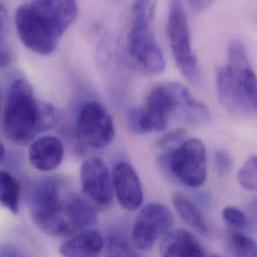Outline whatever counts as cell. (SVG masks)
I'll use <instances>...</instances> for the list:
<instances>
[{
    "label": "cell",
    "mask_w": 257,
    "mask_h": 257,
    "mask_svg": "<svg viewBox=\"0 0 257 257\" xmlns=\"http://www.w3.org/2000/svg\"><path fill=\"white\" fill-rule=\"evenodd\" d=\"M78 14L71 0H36L21 4L15 13V25L22 43L30 50L51 54Z\"/></svg>",
    "instance_id": "cell-1"
},
{
    "label": "cell",
    "mask_w": 257,
    "mask_h": 257,
    "mask_svg": "<svg viewBox=\"0 0 257 257\" xmlns=\"http://www.w3.org/2000/svg\"><path fill=\"white\" fill-rule=\"evenodd\" d=\"M54 122V109L38 101L24 78L9 86L3 108V131L12 142L24 144Z\"/></svg>",
    "instance_id": "cell-2"
},
{
    "label": "cell",
    "mask_w": 257,
    "mask_h": 257,
    "mask_svg": "<svg viewBox=\"0 0 257 257\" xmlns=\"http://www.w3.org/2000/svg\"><path fill=\"white\" fill-rule=\"evenodd\" d=\"M93 206L74 192L64 191L54 204L33 219L35 224L51 236H72L95 223Z\"/></svg>",
    "instance_id": "cell-3"
},
{
    "label": "cell",
    "mask_w": 257,
    "mask_h": 257,
    "mask_svg": "<svg viewBox=\"0 0 257 257\" xmlns=\"http://www.w3.org/2000/svg\"><path fill=\"white\" fill-rule=\"evenodd\" d=\"M173 176L190 188L201 186L207 176V155L204 143L191 138L161 158Z\"/></svg>",
    "instance_id": "cell-4"
},
{
    "label": "cell",
    "mask_w": 257,
    "mask_h": 257,
    "mask_svg": "<svg viewBox=\"0 0 257 257\" xmlns=\"http://www.w3.org/2000/svg\"><path fill=\"white\" fill-rule=\"evenodd\" d=\"M167 35L179 71L189 81L197 82L200 77L199 64L192 50L188 20L182 4L178 1L169 3Z\"/></svg>",
    "instance_id": "cell-5"
},
{
    "label": "cell",
    "mask_w": 257,
    "mask_h": 257,
    "mask_svg": "<svg viewBox=\"0 0 257 257\" xmlns=\"http://www.w3.org/2000/svg\"><path fill=\"white\" fill-rule=\"evenodd\" d=\"M150 21H131L127 34L129 55L148 74L161 73L165 68L163 52L155 39Z\"/></svg>",
    "instance_id": "cell-6"
},
{
    "label": "cell",
    "mask_w": 257,
    "mask_h": 257,
    "mask_svg": "<svg viewBox=\"0 0 257 257\" xmlns=\"http://www.w3.org/2000/svg\"><path fill=\"white\" fill-rule=\"evenodd\" d=\"M174 223L172 212L161 203H149L136 216L132 227V241L140 250H149Z\"/></svg>",
    "instance_id": "cell-7"
},
{
    "label": "cell",
    "mask_w": 257,
    "mask_h": 257,
    "mask_svg": "<svg viewBox=\"0 0 257 257\" xmlns=\"http://www.w3.org/2000/svg\"><path fill=\"white\" fill-rule=\"evenodd\" d=\"M76 133L79 140L86 146L106 147L114 138L113 119L102 104L96 101L88 102L79 111Z\"/></svg>",
    "instance_id": "cell-8"
},
{
    "label": "cell",
    "mask_w": 257,
    "mask_h": 257,
    "mask_svg": "<svg viewBox=\"0 0 257 257\" xmlns=\"http://www.w3.org/2000/svg\"><path fill=\"white\" fill-rule=\"evenodd\" d=\"M80 180L84 193L96 204L108 206L113 200V180L102 159L90 157L80 169Z\"/></svg>",
    "instance_id": "cell-9"
},
{
    "label": "cell",
    "mask_w": 257,
    "mask_h": 257,
    "mask_svg": "<svg viewBox=\"0 0 257 257\" xmlns=\"http://www.w3.org/2000/svg\"><path fill=\"white\" fill-rule=\"evenodd\" d=\"M172 107V117L191 125L201 126L210 121L208 107L196 99L190 91L178 82L165 83Z\"/></svg>",
    "instance_id": "cell-10"
},
{
    "label": "cell",
    "mask_w": 257,
    "mask_h": 257,
    "mask_svg": "<svg viewBox=\"0 0 257 257\" xmlns=\"http://www.w3.org/2000/svg\"><path fill=\"white\" fill-rule=\"evenodd\" d=\"M225 68L241 87L252 109L257 111V76L241 41L236 39L230 41Z\"/></svg>",
    "instance_id": "cell-11"
},
{
    "label": "cell",
    "mask_w": 257,
    "mask_h": 257,
    "mask_svg": "<svg viewBox=\"0 0 257 257\" xmlns=\"http://www.w3.org/2000/svg\"><path fill=\"white\" fill-rule=\"evenodd\" d=\"M112 180L116 198L124 209L134 211L142 205V185L135 169L130 163L119 162L115 164Z\"/></svg>",
    "instance_id": "cell-12"
},
{
    "label": "cell",
    "mask_w": 257,
    "mask_h": 257,
    "mask_svg": "<svg viewBox=\"0 0 257 257\" xmlns=\"http://www.w3.org/2000/svg\"><path fill=\"white\" fill-rule=\"evenodd\" d=\"M63 180L48 176L35 180L26 193V203L32 219L45 212L64 192Z\"/></svg>",
    "instance_id": "cell-13"
},
{
    "label": "cell",
    "mask_w": 257,
    "mask_h": 257,
    "mask_svg": "<svg viewBox=\"0 0 257 257\" xmlns=\"http://www.w3.org/2000/svg\"><path fill=\"white\" fill-rule=\"evenodd\" d=\"M216 88L220 103L229 113L241 116L253 110L241 87L225 67L216 72Z\"/></svg>",
    "instance_id": "cell-14"
},
{
    "label": "cell",
    "mask_w": 257,
    "mask_h": 257,
    "mask_svg": "<svg viewBox=\"0 0 257 257\" xmlns=\"http://www.w3.org/2000/svg\"><path fill=\"white\" fill-rule=\"evenodd\" d=\"M64 155L63 144L55 136L46 135L36 139L29 147L30 163L43 172L56 169L62 162Z\"/></svg>",
    "instance_id": "cell-15"
},
{
    "label": "cell",
    "mask_w": 257,
    "mask_h": 257,
    "mask_svg": "<svg viewBox=\"0 0 257 257\" xmlns=\"http://www.w3.org/2000/svg\"><path fill=\"white\" fill-rule=\"evenodd\" d=\"M161 257H206L193 234L185 229L169 230L159 242Z\"/></svg>",
    "instance_id": "cell-16"
},
{
    "label": "cell",
    "mask_w": 257,
    "mask_h": 257,
    "mask_svg": "<svg viewBox=\"0 0 257 257\" xmlns=\"http://www.w3.org/2000/svg\"><path fill=\"white\" fill-rule=\"evenodd\" d=\"M104 246L101 233L95 229H84L64 241L59 247L62 257H99Z\"/></svg>",
    "instance_id": "cell-17"
},
{
    "label": "cell",
    "mask_w": 257,
    "mask_h": 257,
    "mask_svg": "<svg viewBox=\"0 0 257 257\" xmlns=\"http://www.w3.org/2000/svg\"><path fill=\"white\" fill-rule=\"evenodd\" d=\"M173 205L179 216L192 228L201 234L208 233L207 222L198 206L184 194L177 192L172 197Z\"/></svg>",
    "instance_id": "cell-18"
},
{
    "label": "cell",
    "mask_w": 257,
    "mask_h": 257,
    "mask_svg": "<svg viewBox=\"0 0 257 257\" xmlns=\"http://www.w3.org/2000/svg\"><path fill=\"white\" fill-rule=\"evenodd\" d=\"M19 196L20 185L17 179L9 172L1 171L0 200L2 205L12 213H17L19 208Z\"/></svg>",
    "instance_id": "cell-19"
},
{
    "label": "cell",
    "mask_w": 257,
    "mask_h": 257,
    "mask_svg": "<svg viewBox=\"0 0 257 257\" xmlns=\"http://www.w3.org/2000/svg\"><path fill=\"white\" fill-rule=\"evenodd\" d=\"M226 247L234 257H257V241L255 239L231 229L226 238Z\"/></svg>",
    "instance_id": "cell-20"
},
{
    "label": "cell",
    "mask_w": 257,
    "mask_h": 257,
    "mask_svg": "<svg viewBox=\"0 0 257 257\" xmlns=\"http://www.w3.org/2000/svg\"><path fill=\"white\" fill-rule=\"evenodd\" d=\"M239 184L247 190H257V154L251 155L237 173Z\"/></svg>",
    "instance_id": "cell-21"
},
{
    "label": "cell",
    "mask_w": 257,
    "mask_h": 257,
    "mask_svg": "<svg viewBox=\"0 0 257 257\" xmlns=\"http://www.w3.org/2000/svg\"><path fill=\"white\" fill-rule=\"evenodd\" d=\"M106 257H139L128 240L119 234L111 235L106 242Z\"/></svg>",
    "instance_id": "cell-22"
},
{
    "label": "cell",
    "mask_w": 257,
    "mask_h": 257,
    "mask_svg": "<svg viewBox=\"0 0 257 257\" xmlns=\"http://www.w3.org/2000/svg\"><path fill=\"white\" fill-rule=\"evenodd\" d=\"M222 218L231 229L238 230L246 226L247 218L242 210L234 206L224 207L222 210Z\"/></svg>",
    "instance_id": "cell-23"
},
{
    "label": "cell",
    "mask_w": 257,
    "mask_h": 257,
    "mask_svg": "<svg viewBox=\"0 0 257 257\" xmlns=\"http://www.w3.org/2000/svg\"><path fill=\"white\" fill-rule=\"evenodd\" d=\"M214 166L217 174L222 177L227 175L233 166L231 155L225 150H218L214 154Z\"/></svg>",
    "instance_id": "cell-24"
},
{
    "label": "cell",
    "mask_w": 257,
    "mask_h": 257,
    "mask_svg": "<svg viewBox=\"0 0 257 257\" xmlns=\"http://www.w3.org/2000/svg\"><path fill=\"white\" fill-rule=\"evenodd\" d=\"M184 131L182 129H175L173 131H170L168 133H166L165 135H163L159 140H158V146L159 147H165L175 141H177L178 139H180L183 135H184Z\"/></svg>",
    "instance_id": "cell-25"
},
{
    "label": "cell",
    "mask_w": 257,
    "mask_h": 257,
    "mask_svg": "<svg viewBox=\"0 0 257 257\" xmlns=\"http://www.w3.org/2000/svg\"><path fill=\"white\" fill-rule=\"evenodd\" d=\"M190 6L195 9V10H200V9H203L205 7H207L210 3L208 2H202V1H196V2H189Z\"/></svg>",
    "instance_id": "cell-26"
},
{
    "label": "cell",
    "mask_w": 257,
    "mask_h": 257,
    "mask_svg": "<svg viewBox=\"0 0 257 257\" xmlns=\"http://www.w3.org/2000/svg\"><path fill=\"white\" fill-rule=\"evenodd\" d=\"M5 159V147L3 144L0 145V160L1 162H3V160Z\"/></svg>",
    "instance_id": "cell-27"
},
{
    "label": "cell",
    "mask_w": 257,
    "mask_h": 257,
    "mask_svg": "<svg viewBox=\"0 0 257 257\" xmlns=\"http://www.w3.org/2000/svg\"><path fill=\"white\" fill-rule=\"evenodd\" d=\"M252 205H253V207H254V208H255V209L257 210V198L255 199V200H254V201H253Z\"/></svg>",
    "instance_id": "cell-28"
},
{
    "label": "cell",
    "mask_w": 257,
    "mask_h": 257,
    "mask_svg": "<svg viewBox=\"0 0 257 257\" xmlns=\"http://www.w3.org/2000/svg\"><path fill=\"white\" fill-rule=\"evenodd\" d=\"M206 257H221V256H219V255H209V256H206Z\"/></svg>",
    "instance_id": "cell-29"
}]
</instances>
